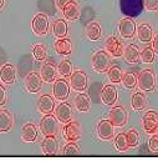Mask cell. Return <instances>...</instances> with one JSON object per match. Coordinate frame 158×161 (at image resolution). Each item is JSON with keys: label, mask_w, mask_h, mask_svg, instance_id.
<instances>
[{"label": "cell", "mask_w": 158, "mask_h": 161, "mask_svg": "<svg viewBox=\"0 0 158 161\" xmlns=\"http://www.w3.org/2000/svg\"><path fill=\"white\" fill-rule=\"evenodd\" d=\"M137 35H138V39L142 42H151L153 40V31H152V28L148 25V24H141L138 28H137Z\"/></svg>", "instance_id": "25"}, {"label": "cell", "mask_w": 158, "mask_h": 161, "mask_svg": "<svg viewBox=\"0 0 158 161\" xmlns=\"http://www.w3.org/2000/svg\"><path fill=\"white\" fill-rule=\"evenodd\" d=\"M75 108L80 113H87L90 110V99L85 92H79L74 100Z\"/></svg>", "instance_id": "26"}, {"label": "cell", "mask_w": 158, "mask_h": 161, "mask_svg": "<svg viewBox=\"0 0 158 161\" xmlns=\"http://www.w3.org/2000/svg\"><path fill=\"white\" fill-rule=\"evenodd\" d=\"M41 85H42V79L38 73H30L25 79V87L31 94L39 92L41 90Z\"/></svg>", "instance_id": "17"}, {"label": "cell", "mask_w": 158, "mask_h": 161, "mask_svg": "<svg viewBox=\"0 0 158 161\" xmlns=\"http://www.w3.org/2000/svg\"><path fill=\"white\" fill-rule=\"evenodd\" d=\"M108 119L112 121L115 126H124L128 120V114L122 106H115L108 113Z\"/></svg>", "instance_id": "12"}, {"label": "cell", "mask_w": 158, "mask_h": 161, "mask_svg": "<svg viewBox=\"0 0 158 161\" xmlns=\"http://www.w3.org/2000/svg\"><path fill=\"white\" fill-rule=\"evenodd\" d=\"M6 100H8V94H6V90L3 85H0V106L5 105L6 104Z\"/></svg>", "instance_id": "41"}, {"label": "cell", "mask_w": 158, "mask_h": 161, "mask_svg": "<svg viewBox=\"0 0 158 161\" xmlns=\"http://www.w3.org/2000/svg\"><path fill=\"white\" fill-rule=\"evenodd\" d=\"M137 85L143 91H152L156 87V74L151 69H146L137 76Z\"/></svg>", "instance_id": "3"}, {"label": "cell", "mask_w": 158, "mask_h": 161, "mask_svg": "<svg viewBox=\"0 0 158 161\" xmlns=\"http://www.w3.org/2000/svg\"><path fill=\"white\" fill-rule=\"evenodd\" d=\"M101 34H102V31H101V25L98 24V23H96V21H92V23H90L88 25H87V29H86V35H87V38L90 39V40H100L101 39Z\"/></svg>", "instance_id": "29"}, {"label": "cell", "mask_w": 158, "mask_h": 161, "mask_svg": "<svg viewBox=\"0 0 158 161\" xmlns=\"http://www.w3.org/2000/svg\"><path fill=\"white\" fill-rule=\"evenodd\" d=\"M152 47H153V50H155L156 55H158V34L155 36V39L152 40Z\"/></svg>", "instance_id": "42"}, {"label": "cell", "mask_w": 158, "mask_h": 161, "mask_svg": "<svg viewBox=\"0 0 158 161\" xmlns=\"http://www.w3.org/2000/svg\"><path fill=\"white\" fill-rule=\"evenodd\" d=\"M131 105H132V109L136 110V111L143 110L146 108V105H147V100H146L145 94H142V92H134L132 95Z\"/></svg>", "instance_id": "30"}, {"label": "cell", "mask_w": 158, "mask_h": 161, "mask_svg": "<svg viewBox=\"0 0 158 161\" xmlns=\"http://www.w3.org/2000/svg\"><path fill=\"white\" fill-rule=\"evenodd\" d=\"M118 31H119V35L122 38H124V39L133 38L134 33L137 31L136 21L133 19H131L129 16L121 19L118 23Z\"/></svg>", "instance_id": "6"}, {"label": "cell", "mask_w": 158, "mask_h": 161, "mask_svg": "<svg viewBox=\"0 0 158 161\" xmlns=\"http://www.w3.org/2000/svg\"><path fill=\"white\" fill-rule=\"evenodd\" d=\"M33 55H34V58H35L36 60H39V61L45 60L46 56H47L45 45H42V44H36V45H34V47H33Z\"/></svg>", "instance_id": "36"}, {"label": "cell", "mask_w": 158, "mask_h": 161, "mask_svg": "<svg viewBox=\"0 0 158 161\" xmlns=\"http://www.w3.org/2000/svg\"><path fill=\"white\" fill-rule=\"evenodd\" d=\"M97 135L103 141L111 140L115 135V125L112 124V121L110 119L100 121L97 124Z\"/></svg>", "instance_id": "9"}, {"label": "cell", "mask_w": 158, "mask_h": 161, "mask_svg": "<svg viewBox=\"0 0 158 161\" xmlns=\"http://www.w3.org/2000/svg\"><path fill=\"white\" fill-rule=\"evenodd\" d=\"M155 58H156V53L152 46H146L142 49V51H141V61L142 63L152 64L155 61Z\"/></svg>", "instance_id": "35"}, {"label": "cell", "mask_w": 158, "mask_h": 161, "mask_svg": "<svg viewBox=\"0 0 158 161\" xmlns=\"http://www.w3.org/2000/svg\"><path fill=\"white\" fill-rule=\"evenodd\" d=\"M62 135L64 139L67 142H75L81 137V130H80L79 122L75 121H69L67 124H65L64 129H62Z\"/></svg>", "instance_id": "7"}, {"label": "cell", "mask_w": 158, "mask_h": 161, "mask_svg": "<svg viewBox=\"0 0 158 161\" xmlns=\"http://www.w3.org/2000/svg\"><path fill=\"white\" fill-rule=\"evenodd\" d=\"M145 3V8L150 11L158 10V0H143Z\"/></svg>", "instance_id": "40"}, {"label": "cell", "mask_w": 158, "mask_h": 161, "mask_svg": "<svg viewBox=\"0 0 158 161\" xmlns=\"http://www.w3.org/2000/svg\"><path fill=\"white\" fill-rule=\"evenodd\" d=\"M62 14L64 18L67 20H76L80 16V8L77 5V3L75 1H69L64 8H62Z\"/></svg>", "instance_id": "23"}, {"label": "cell", "mask_w": 158, "mask_h": 161, "mask_svg": "<svg viewBox=\"0 0 158 161\" xmlns=\"http://www.w3.org/2000/svg\"><path fill=\"white\" fill-rule=\"evenodd\" d=\"M70 84L65 79H57L54 81L52 95L59 101H65L70 95Z\"/></svg>", "instance_id": "5"}, {"label": "cell", "mask_w": 158, "mask_h": 161, "mask_svg": "<svg viewBox=\"0 0 158 161\" xmlns=\"http://www.w3.org/2000/svg\"><path fill=\"white\" fill-rule=\"evenodd\" d=\"M38 108L41 114H51L55 110V101L54 97L50 95H41L38 101Z\"/></svg>", "instance_id": "20"}, {"label": "cell", "mask_w": 158, "mask_h": 161, "mask_svg": "<svg viewBox=\"0 0 158 161\" xmlns=\"http://www.w3.org/2000/svg\"><path fill=\"white\" fill-rule=\"evenodd\" d=\"M52 33L57 39L67 36V23L64 19H59L52 25Z\"/></svg>", "instance_id": "28"}, {"label": "cell", "mask_w": 158, "mask_h": 161, "mask_svg": "<svg viewBox=\"0 0 158 161\" xmlns=\"http://www.w3.org/2000/svg\"><path fill=\"white\" fill-rule=\"evenodd\" d=\"M39 127L44 136L56 135L59 131V120L56 119V116H54L51 114H46L40 121Z\"/></svg>", "instance_id": "4"}, {"label": "cell", "mask_w": 158, "mask_h": 161, "mask_svg": "<svg viewBox=\"0 0 158 161\" xmlns=\"http://www.w3.org/2000/svg\"><path fill=\"white\" fill-rule=\"evenodd\" d=\"M69 1H71V0H56V5H57V8H60V9L62 10V8H64Z\"/></svg>", "instance_id": "43"}, {"label": "cell", "mask_w": 158, "mask_h": 161, "mask_svg": "<svg viewBox=\"0 0 158 161\" xmlns=\"http://www.w3.org/2000/svg\"><path fill=\"white\" fill-rule=\"evenodd\" d=\"M55 116L59 120V122L62 124H67L69 121H71L72 118V109L71 105L67 103H61L55 108Z\"/></svg>", "instance_id": "15"}, {"label": "cell", "mask_w": 158, "mask_h": 161, "mask_svg": "<svg viewBox=\"0 0 158 161\" xmlns=\"http://www.w3.org/2000/svg\"><path fill=\"white\" fill-rule=\"evenodd\" d=\"M101 101L107 106H113L117 101V90L113 85L107 84L101 90Z\"/></svg>", "instance_id": "14"}, {"label": "cell", "mask_w": 158, "mask_h": 161, "mask_svg": "<svg viewBox=\"0 0 158 161\" xmlns=\"http://www.w3.org/2000/svg\"><path fill=\"white\" fill-rule=\"evenodd\" d=\"M4 3H5V0H0V10H1L3 6H4Z\"/></svg>", "instance_id": "44"}, {"label": "cell", "mask_w": 158, "mask_h": 161, "mask_svg": "<svg viewBox=\"0 0 158 161\" xmlns=\"http://www.w3.org/2000/svg\"><path fill=\"white\" fill-rule=\"evenodd\" d=\"M124 60L129 64H136L141 60V51L136 44H128L123 50Z\"/></svg>", "instance_id": "19"}, {"label": "cell", "mask_w": 158, "mask_h": 161, "mask_svg": "<svg viewBox=\"0 0 158 161\" xmlns=\"http://www.w3.org/2000/svg\"><path fill=\"white\" fill-rule=\"evenodd\" d=\"M121 84H122L123 87L127 89V90L133 89V87L137 85V75L133 74V73H124V74L122 75Z\"/></svg>", "instance_id": "32"}, {"label": "cell", "mask_w": 158, "mask_h": 161, "mask_svg": "<svg viewBox=\"0 0 158 161\" xmlns=\"http://www.w3.org/2000/svg\"><path fill=\"white\" fill-rule=\"evenodd\" d=\"M41 151L46 156H55L59 154V141L56 140L55 135L45 136L41 142Z\"/></svg>", "instance_id": "11"}, {"label": "cell", "mask_w": 158, "mask_h": 161, "mask_svg": "<svg viewBox=\"0 0 158 161\" xmlns=\"http://www.w3.org/2000/svg\"><path fill=\"white\" fill-rule=\"evenodd\" d=\"M57 74L61 78H69L72 74V64L69 60H62L57 66Z\"/></svg>", "instance_id": "33"}, {"label": "cell", "mask_w": 158, "mask_h": 161, "mask_svg": "<svg viewBox=\"0 0 158 161\" xmlns=\"http://www.w3.org/2000/svg\"><path fill=\"white\" fill-rule=\"evenodd\" d=\"M142 126L147 134H156L158 130V114L156 111H147L142 118Z\"/></svg>", "instance_id": "8"}, {"label": "cell", "mask_w": 158, "mask_h": 161, "mask_svg": "<svg viewBox=\"0 0 158 161\" xmlns=\"http://www.w3.org/2000/svg\"><path fill=\"white\" fill-rule=\"evenodd\" d=\"M107 75H108V79H110V81H111L112 84H118V82H121V80H122L123 73H122V70H121V68H119L118 65H112V66L108 69Z\"/></svg>", "instance_id": "34"}, {"label": "cell", "mask_w": 158, "mask_h": 161, "mask_svg": "<svg viewBox=\"0 0 158 161\" xmlns=\"http://www.w3.org/2000/svg\"><path fill=\"white\" fill-rule=\"evenodd\" d=\"M70 86L77 92H83L87 87V75L82 70L74 71L70 76Z\"/></svg>", "instance_id": "10"}, {"label": "cell", "mask_w": 158, "mask_h": 161, "mask_svg": "<svg viewBox=\"0 0 158 161\" xmlns=\"http://www.w3.org/2000/svg\"><path fill=\"white\" fill-rule=\"evenodd\" d=\"M62 154L66 155V156H72V155H79L80 154V149L79 146L75 144V142H69L64 150H62Z\"/></svg>", "instance_id": "38"}, {"label": "cell", "mask_w": 158, "mask_h": 161, "mask_svg": "<svg viewBox=\"0 0 158 161\" xmlns=\"http://www.w3.org/2000/svg\"><path fill=\"white\" fill-rule=\"evenodd\" d=\"M15 68L11 64H4L0 68V80L6 85H11L15 81Z\"/></svg>", "instance_id": "22"}, {"label": "cell", "mask_w": 158, "mask_h": 161, "mask_svg": "<svg viewBox=\"0 0 158 161\" xmlns=\"http://www.w3.org/2000/svg\"><path fill=\"white\" fill-rule=\"evenodd\" d=\"M157 136H158V130H157Z\"/></svg>", "instance_id": "45"}, {"label": "cell", "mask_w": 158, "mask_h": 161, "mask_svg": "<svg viewBox=\"0 0 158 161\" xmlns=\"http://www.w3.org/2000/svg\"><path fill=\"white\" fill-rule=\"evenodd\" d=\"M148 147L152 153H158V136L153 135L152 137H150L148 140Z\"/></svg>", "instance_id": "39"}, {"label": "cell", "mask_w": 158, "mask_h": 161, "mask_svg": "<svg viewBox=\"0 0 158 161\" xmlns=\"http://www.w3.org/2000/svg\"><path fill=\"white\" fill-rule=\"evenodd\" d=\"M40 76L45 82H54L57 76V68L52 63L46 61L40 70Z\"/></svg>", "instance_id": "16"}, {"label": "cell", "mask_w": 158, "mask_h": 161, "mask_svg": "<svg viewBox=\"0 0 158 161\" xmlns=\"http://www.w3.org/2000/svg\"><path fill=\"white\" fill-rule=\"evenodd\" d=\"M33 30L36 35L42 36L49 31V18L45 14H36L33 19Z\"/></svg>", "instance_id": "13"}, {"label": "cell", "mask_w": 158, "mask_h": 161, "mask_svg": "<svg viewBox=\"0 0 158 161\" xmlns=\"http://www.w3.org/2000/svg\"><path fill=\"white\" fill-rule=\"evenodd\" d=\"M91 65H92V69L96 73H100V74L107 73L108 69L111 68V58H110V54L106 50H98V51H96L93 54L92 59H91Z\"/></svg>", "instance_id": "1"}, {"label": "cell", "mask_w": 158, "mask_h": 161, "mask_svg": "<svg viewBox=\"0 0 158 161\" xmlns=\"http://www.w3.org/2000/svg\"><path fill=\"white\" fill-rule=\"evenodd\" d=\"M21 139L25 142L36 141V139H38V127L31 122L24 124V126L21 129Z\"/></svg>", "instance_id": "21"}, {"label": "cell", "mask_w": 158, "mask_h": 161, "mask_svg": "<svg viewBox=\"0 0 158 161\" xmlns=\"http://www.w3.org/2000/svg\"><path fill=\"white\" fill-rule=\"evenodd\" d=\"M126 136H127V141H128V145L129 147H136L140 142V135L137 132V130L134 129H131L126 132Z\"/></svg>", "instance_id": "37"}, {"label": "cell", "mask_w": 158, "mask_h": 161, "mask_svg": "<svg viewBox=\"0 0 158 161\" xmlns=\"http://www.w3.org/2000/svg\"><path fill=\"white\" fill-rule=\"evenodd\" d=\"M13 115L5 109H0V132L10 131L13 127Z\"/></svg>", "instance_id": "24"}, {"label": "cell", "mask_w": 158, "mask_h": 161, "mask_svg": "<svg viewBox=\"0 0 158 161\" xmlns=\"http://www.w3.org/2000/svg\"><path fill=\"white\" fill-rule=\"evenodd\" d=\"M119 8L123 15L136 18L142 13L145 3L143 0H119Z\"/></svg>", "instance_id": "2"}, {"label": "cell", "mask_w": 158, "mask_h": 161, "mask_svg": "<svg viewBox=\"0 0 158 161\" xmlns=\"http://www.w3.org/2000/svg\"><path fill=\"white\" fill-rule=\"evenodd\" d=\"M54 49L55 51L59 54V55H69L71 54V41L66 38H61V39H57L54 44Z\"/></svg>", "instance_id": "27"}, {"label": "cell", "mask_w": 158, "mask_h": 161, "mask_svg": "<svg viewBox=\"0 0 158 161\" xmlns=\"http://www.w3.org/2000/svg\"><path fill=\"white\" fill-rule=\"evenodd\" d=\"M115 147L118 153H124L129 149V145H128V141H127V136L126 134L121 132L117 134L116 137H115Z\"/></svg>", "instance_id": "31"}, {"label": "cell", "mask_w": 158, "mask_h": 161, "mask_svg": "<svg viewBox=\"0 0 158 161\" xmlns=\"http://www.w3.org/2000/svg\"><path fill=\"white\" fill-rule=\"evenodd\" d=\"M106 46V51L113 56V58H119L123 54V49H122V44L116 36H110L107 38V40L105 42Z\"/></svg>", "instance_id": "18"}]
</instances>
